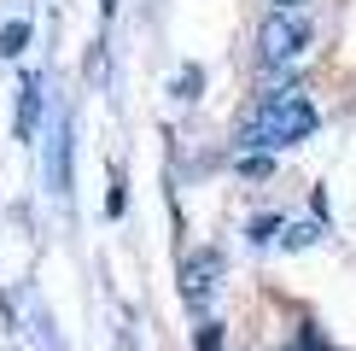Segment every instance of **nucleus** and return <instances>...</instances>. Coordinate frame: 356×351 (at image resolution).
<instances>
[{
  "mask_svg": "<svg viewBox=\"0 0 356 351\" xmlns=\"http://www.w3.org/2000/svg\"><path fill=\"white\" fill-rule=\"evenodd\" d=\"M316 129H321L316 100H309L304 88H275V94H263L257 106L245 111V123H240V135H234V146H240V158H245V153H280V146L309 141Z\"/></svg>",
  "mask_w": 356,
  "mask_h": 351,
  "instance_id": "nucleus-1",
  "label": "nucleus"
},
{
  "mask_svg": "<svg viewBox=\"0 0 356 351\" xmlns=\"http://www.w3.org/2000/svg\"><path fill=\"white\" fill-rule=\"evenodd\" d=\"M24 41H29V24H24V18H12L6 29H0V53H6V58H18Z\"/></svg>",
  "mask_w": 356,
  "mask_h": 351,
  "instance_id": "nucleus-5",
  "label": "nucleus"
},
{
  "mask_svg": "<svg viewBox=\"0 0 356 351\" xmlns=\"http://www.w3.org/2000/svg\"><path fill=\"white\" fill-rule=\"evenodd\" d=\"M309 240H316V228H309V223H298V228H286V246H309Z\"/></svg>",
  "mask_w": 356,
  "mask_h": 351,
  "instance_id": "nucleus-9",
  "label": "nucleus"
},
{
  "mask_svg": "<svg viewBox=\"0 0 356 351\" xmlns=\"http://www.w3.org/2000/svg\"><path fill=\"white\" fill-rule=\"evenodd\" d=\"M298 351H333V345H327V340H321V334L304 322V328H298Z\"/></svg>",
  "mask_w": 356,
  "mask_h": 351,
  "instance_id": "nucleus-7",
  "label": "nucleus"
},
{
  "mask_svg": "<svg viewBox=\"0 0 356 351\" xmlns=\"http://www.w3.org/2000/svg\"><path fill=\"white\" fill-rule=\"evenodd\" d=\"M199 351H222V334H216V328H204V334H199Z\"/></svg>",
  "mask_w": 356,
  "mask_h": 351,
  "instance_id": "nucleus-10",
  "label": "nucleus"
},
{
  "mask_svg": "<svg viewBox=\"0 0 356 351\" xmlns=\"http://www.w3.org/2000/svg\"><path fill=\"white\" fill-rule=\"evenodd\" d=\"M35 106H41V77H24V106H18V135H35Z\"/></svg>",
  "mask_w": 356,
  "mask_h": 351,
  "instance_id": "nucleus-4",
  "label": "nucleus"
},
{
  "mask_svg": "<svg viewBox=\"0 0 356 351\" xmlns=\"http://www.w3.org/2000/svg\"><path fill=\"white\" fill-rule=\"evenodd\" d=\"M111 217H123V176H111V199H106Z\"/></svg>",
  "mask_w": 356,
  "mask_h": 351,
  "instance_id": "nucleus-8",
  "label": "nucleus"
},
{
  "mask_svg": "<svg viewBox=\"0 0 356 351\" xmlns=\"http://www.w3.org/2000/svg\"><path fill=\"white\" fill-rule=\"evenodd\" d=\"M269 6H275V12H304L309 0H269Z\"/></svg>",
  "mask_w": 356,
  "mask_h": 351,
  "instance_id": "nucleus-11",
  "label": "nucleus"
},
{
  "mask_svg": "<svg viewBox=\"0 0 356 351\" xmlns=\"http://www.w3.org/2000/svg\"><path fill=\"white\" fill-rule=\"evenodd\" d=\"M309 36H316L309 12H269V18H263V29H257L263 65H292V58L309 47Z\"/></svg>",
  "mask_w": 356,
  "mask_h": 351,
  "instance_id": "nucleus-2",
  "label": "nucleus"
},
{
  "mask_svg": "<svg viewBox=\"0 0 356 351\" xmlns=\"http://www.w3.org/2000/svg\"><path fill=\"white\" fill-rule=\"evenodd\" d=\"M216 275H222V258L216 252H193L181 263V292H187V304H211V292H216Z\"/></svg>",
  "mask_w": 356,
  "mask_h": 351,
  "instance_id": "nucleus-3",
  "label": "nucleus"
},
{
  "mask_svg": "<svg viewBox=\"0 0 356 351\" xmlns=\"http://www.w3.org/2000/svg\"><path fill=\"white\" fill-rule=\"evenodd\" d=\"M199 82H204V77H199V65H187L181 77H175V100H193V94H199Z\"/></svg>",
  "mask_w": 356,
  "mask_h": 351,
  "instance_id": "nucleus-6",
  "label": "nucleus"
}]
</instances>
